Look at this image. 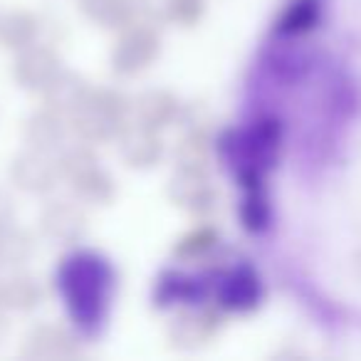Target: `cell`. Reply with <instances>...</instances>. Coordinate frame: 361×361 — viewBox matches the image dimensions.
<instances>
[{"mask_svg":"<svg viewBox=\"0 0 361 361\" xmlns=\"http://www.w3.org/2000/svg\"><path fill=\"white\" fill-rule=\"evenodd\" d=\"M55 285L75 329L82 336H99L106 326L116 290V272L102 252L75 250L62 257Z\"/></svg>","mask_w":361,"mask_h":361,"instance_id":"obj_1","label":"cell"},{"mask_svg":"<svg viewBox=\"0 0 361 361\" xmlns=\"http://www.w3.org/2000/svg\"><path fill=\"white\" fill-rule=\"evenodd\" d=\"M223 144L238 186L265 183L267 173L275 169L282 154V126L275 116H257L245 129L233 131L231 141Z\"/></svg>","mask_w":361,"mask_h":361,"instance_id":"obj_2","label":"cell"},{"mask_svg":"<svg viewBox=\"0 0 361 361\" xmlns=\"http://www.w3.org/2000/svg\"><path fill=\"white\" fill-rule=\"evenodd\" d=\"M131 119V99L119 87H92L87 102L70 116V131L85 144H109Z\"/></svg>","mask_w":361,"mask_h":361,"instance_id":"obj_3","label":"cell"},{"mask_svg":"<svg viewBox=\"0 0 361 361\" xmlns=\"http://www.w3.org/2000/svg\"><path fill=\"white\" fill-rule=\"evenodd\" d=\"M62 180H67L75 198L87 206H109L116 198V178L104 169L92 144L67 146L57 156Z\"/></svg>","mask_w":361,"mask_h":361,"instance_id":"obj_4","label":"cell"},{"mask_svg":"<svg viewBox=\"0 0 361 361\" xmlns=\"http://www.w3.org/2000/svg\"><path fill=\"white\" fill-rule=\"evenodd\" d=\"M164 50L159 25L134 20L119 30V37L109 50V67L121 80H134L156 65Z\"/></svg>","mask_w":361,"mask_h":361,"instance_id":"obj_5","label":"cell"},{"mask_svg":"<svg viewBox=\"0 0 361 361\" xmlns=\"http://www.w3.org/2000/svg\"><path fill=\"white\" fill-rule=\"evenodd\" d=\"M226 326V312L216 302H191L176 310L166 326V339L178 351H196L208 346Z\"/></svg>","mask_w":361,"mask_h":361,"instance_id":"obj_6","label":"cell"},{"mask_svg":"<svg viewBox=\"0 0 361 361\" xmlns=\"http://www.w3.org/2000/svg\"><path fill=\"white\" fill-rule=\"evenodd\" d=\"M166 198L186 216L206 218L218 208V186L211 169L203 166H173L166 183Z\"/></svg>","mask_w":361,"mask_h":361,"instance_id":"obj_7","label":"cell"},{"mask_svg":"<svg viewBox=\"0 0 361 361\" xmlns=\"http://www.w3.org/2000/svg\"><path fill=\"white\" fill-rule=\"evenodd\" d=\"M213 302L226 314H252L265 302V285L250 265H233L213 277Z\"/></svg>","mask_w":361,"mask_h":361,"instance_id":"obj_8","label":"cell"},{"mask_svg":"<svg viewBox=\"0 0 361 361\" xmlns=\"http://www.w3.org/2000/svg\"><path fill=\"white\" fill-rule=\"evenodd\" d=\"M8 178H11L13 188H18L25 196H47L60 186L62 171L55 154L25 149L11 159Z\"/></svg>","mask_w":361,"mask_h":361,"instance_id":"obj_9","label":"cell"},{"mask_svg":"<svg viewBox=\"0 0 361 361\" xmlns=\"http://www.w3.org/2000/svg\"><path fill=\"white\" fill-rule=\"evenodd\" d=\"M37 228H40V235L52 245L77 247L90 231V218L80 201L57 198L40 211Z\"/></svg>","mask_w":361,"mask_h":361,"instance_id":"obj_10","label":"cell"},{"mask_svg":"<svg viewBox=\"0 0 361 361\" xmlns=\"http://www.w3.org/2000/svg\"><path fill=\"white\" fill-rule=\"evenodd\" d=\"M62 70H65V62H62L60 52L47 42H35V45L16 52L11 75L23 92L42 94Z\"/></svg>","mask_w":361,"mask_h":361,"instance_id":"obj_11","label":"cell"},{"mask_svg":"<svg viewBox=\"0 0 361 361\" xmlns=\"http://www.w3.org/2000/svg\"><path fill=\"white\" fill-rule=\"evenodd\" d=\"M121 164L131 171H151L164 161L166 144L159 129L129 119L114 139Z\"/></svg>","mask_w":361,"mask_h":361,"instance_id":"obj_12","label":"cell"},{"mask_svg":"<svg viewBox=\"0 0 361 361\" xmlns=\"http://www.w3.org/2000/svg\"><path fill=\"white\" fill-rule=\"evenodd\" d=\"M82 339L85 336L77 329L65 324L45 322V324L32 326L25 334L20 346L23 359L32 361H50V359H75L82 354Z\"/></svg>","mask_w":361,"mask_h":361,"instance_id":"obj_13","label":"cell"},{"mask_svg":"<svg viewBox=\"0 0 361 361\" xmlns=\"http://www.w3.org/2000/svg\"><path fill=\"white\" fill-rule=\"evenodd\" d=\"M180 114H183V104L166 87H151L131 99V119L151 129H169L176 121H180Z\"/></svg>","mask_w":361,"mask_h":361,"instance_id":"obj_14","label":"cell"},{"mask_svg":"<svg viewBox=\"0 0 361 361\" xmlns=\"http://www.w3.org/2000/svg\"><path fill=\"white\" fill-rule=\"evenodd\" d=\"M67 134H70V119L50 106L35 109L23 121V139H25L27 149L57 154L65 149Z\"/></svg>","mask_w":361,"mask_h":361,"instance_id":"obj_15","label":"cell"},{"mask_svg":"<svg viewBox=\"0 0 361 361\" xmlns=\"http://www.w3.org/2000/svg\"><path fill=\"white\" fill-rule=\"evenodd\" d=\"M0 292H3V305L8 312H18V314H30V312L40 310L45 302V285L35 272L11 270L6 280H0Z\"/></svg>","mask_w":361,"mask_h":361,"instance_id":"obj_16","label":"cell"},{"mask_svg":"<svg viewBox=\"0 0 361 361\" xmlns=\"http://www.w3.org/2000/svg\"><path fill=\"white\" fill-rule=\"evenodd\" d=\"M90 92H92V85L87 82L85 75L72 72V70H62L60 75L52 80V85L42 92V102H45V106L60 111V114H65L67 119H70V116L87 102Z\"/></svg>","mask_w":361,"mask_h":361,"instance_id":"obj_17","label":"cell"},{"mask_svg":"<svg viewBox=\"0 0 361 361\" xmlns=\"http://www.w3.org/2000/svg\"><path fill=\"white\" fill-rule=\"evenodd\" d=\"M42 23L27 8H13L0 18V47L8 52H20L40 42Z\"/></svg>","mask_w":361,"mask_h":361,"instance_id":"obj_18","label":"cell"},{"mask_svg":"<svg viewBox=\"0 0 361 361\" xmlns=\"http://www.w3.org/2000/svg\"><path fill=\"white\" fill-rule=\"evenodd\" d=\"M77 8L102 30H124L136 20L134 0H77Z\"/></svg>","mask_w":361,"mask_h":361,"instance_id":"obj_19","label":"cell"},{"mask_svg":"<svg viewBox=\"0 0 361 361\" xmlns=\"http://www.w3.org/2000/svg\"><path fill=\"white\" fill-rule=\"evenodd\" d=\"M240 201H238V221L240 228L250 235H262L272 223V206L265 193V183L255 186H240Z\"/></svg>","mask_w":361,"mask_h":361,"instance_id":"obj_20","label":"cell"},{"mask_svg":"<svg viewBox=\"0 0 361 361\" xmlns=\"http://www.w3.org/2000/svg\"><path fill=\"white\" fill-rule=\"evenodd\" d=\"M221 245V231L216 226H193L186 231L171 247V255L183 265H193V262H203L213 255Z\"/></svg>","mask_w":361,"mask_h":361,"instance_id":"obj_21","label":"cell"},{"mask_svg":"<svg viewBox=\"0 0 361 361\" xmlns=\"http://www.w3.org/2000/svg\"><path fill=\"white\" fill-rule=\"evenodd\" d=\"M154 302L159 307H183L191 302H201V285L191 275L166 270L154 285Z\"/></svg>","mask_w":361,"mask_h":361,"instance_id":"obj_22","label":"cell"},{"mask_svg":"<svg viewBox=\"0 0 361 361\" xmlns=\"http://www.w3.org/2000/svg\"><path fill=\"white\" fill-rule=\"evenodd\" d=\"M213 151H216V141H213L208 126L188 124L186 134L180 136V141L173 149V164L176 166H203V169H211Z\"/></svg>","mask_w":361,"mask_h":361,"instance_id":"obj_23","label":"cell"},{"mask_svg":"<svg viewBox=\"0 0 361 361\" xmlns=\"http://www.w3.org/2000/svg\"><path fill=\"white\" fill-rule=\"evenodd\" d=\"M35 252L37 240L27 228L13 223L0 233V270H23Z\"/></svg>","mask_w":361,"mask_h":361,"instance_id":"obj_24","label":"cell"},{"mask_svg":"<svg viewBox=\"0 0 361 361\" xmlns=\"http://www.w3.org/2000/svg\"><path fill=\"white\" fill-rule=\"evenodd\" d=\"M319 23V0H287L275 20V32L282 37L307 35Z\"/></svg>","mask_w":361,"mask_h":361,"instance_id":"obj_25","label":"cell"},{"mask_svg":"<svg viewBox=\"0 0 361 361\" xmlns=\"http://www.w3.org/2000/svg\"><path fill=\"white\" fill-rule=\"evenodd\" d=\"M208 0H166V25H176L180 30L196 27L206 18Z\"/></svg>","mask_w":361,"mask_h":361,"instance_id":"obj_26","label":"cell"},{"mask_svg":"<svg viewBox=\"0 0 361 361\" xmlns=\"http://www.w3.org/2000/svg\"><path fill=\"white\" fill-rule=\"evenodd\" d=\"M136 20L151 23V25H166V0H134Z\"/></svg>","mask_w":361,"mask_h":361,"instance_id":"obj_27","label":"cell"},{"mask_svg":"<svg viewBox=\"0 0 361 361\" xmlns=\"http://www.w3.org/2000/svg\"><path fill=\"white\" fill-rule=\"evenodd\" d=\"M16 223V203L6 191H0V233Z\"/></svg>","mask_w":361,"mask_h":361,"instance_id":"obj_28","label":"cell"},{"mask_svg":"<svg viewBox=\"0 0 361 361\" xmlns=\"http://www.w3.org/2000/svg\"><path fill=\"white\" fill-rule=\"evenodd\" d=\"M0 18H3V13H0Z\"/></svg>","mask_w":361,"mask_h":361,"instance_id":"obj_29","label":"cell"}]
</instances>
